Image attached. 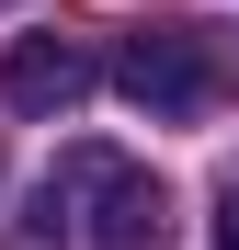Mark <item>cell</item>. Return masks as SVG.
Returning <instances> with one entry per match:
<instances>
[{
    "label": "cell",
    "instance_id": "3",
    "mask_svg": "<svg viewBox=\"0 0 239 250\" xmlns=\"http://www.w3.org/2000/svg\"><path fill=\"white\" fill-rule=\"evenodd\" d=\"M91 80H103V57L80 46V34H23V46L0 57V103L12 114H80Z\"/></svg>",
    "mask_w": 239,
    "mask_h": 250
},
{
    "label": "cell",
    "instance_id": "1",
    "mask_svg": "<svg viewBox=\"0 0 239 250\" xmlns=\"http://www.w3.org/2000/svg\"><path fill=\"white\" fill-rule=\"evenodd\" d=\"M114 91H126L137 114H159V125H194V114H217L228 91H239V34H217V23H137L126 46H114Z\"/></svg>",
    "mask_w": 239,
    "mask_h": 250
},
{
    "label": "cell",
    "instance_id": "2",
    "mask_svg": "<svg viewBox=\"0 0 239 250\" xmlns=\"http://www.w3.org/2000/svg\"><path fill=\"white\" fill-rule=\"evenodd\" d=\"M68 193H91V250H171V182L80 148L68 159Z\"/></svg>",
    "mask_w": 239,
    "mask_h": 250
},
{
    "label": "cell",
    "instance_id": "4",
    "mask_svg": "<svg viewBox=\"0 0 239 250\" xmlns=\"http://www.w3.org/2000/svg\"><path fill=\"white\" fill-rule=\"evenodd\" d=\"M217 250H239V193H228V216H217Z\"/></svg>",
    "mask_w": 239,
    "mask_h": 250
}]
</instances>
